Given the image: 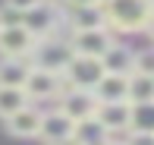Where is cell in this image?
<instances>
[{
    "label": "cell",
    "mask_w": 154,
    "mask_h": 145,
    "mask_svg": "<svg viewBox=\"0 0 154 145\" xmlns=\"http://www.w3.org/2000/svg\"><path fill=\"white\" fill-rule=\"evenodd\" d=\"M75 142H82V145H104L107 142V133H104V126L97 120H85V123H79V129H75Z\"/></svg>",
    "instance_id": "19"
},
{
    "label": "cell",
    "mask_w": 154,
    "mask_h": 145,
    "mask_svg": "<svg viewBox=\"0 0 154 145\" xmlns=\"http://www.w3.org/2000/svg\"><path fill=\"white\" fill-rule=\"evenodd\" d=\"M22 25L32 32L35 38H51L54 35V29L60 25V13H57V6L54 3H41V6H35V10H29L22 16Z\"/></svg>",
    "instance_id": "10"
},
{
    "label": "cell",
    "mask_w": 154,
    "mask_h": 145,
    "mask_svg": "<svg viewBox=\"0 0 154 145\" xmlns=\"http://www.w3.org/2000/svg\"><path fill=\"white\" fill-rule=\"evenodd\" d=\"M38 38L25 29L22 22H6L0 29V54L3 57H19V60H32Z\"/></svg>",
    "instance_id": "4"
},
{
    "label": "cell",
    "mask_w": 154,
    "mask_h": 145,
    "mask_svg": "<svg viewBox=\"0 0 154 145\" xmlns=\"http://www.w3.org/2000/svg\"><path fill=\"white\" fill-rule=\"evenodd\" d=\"M29 95H25V88H13V85H0V120H10V117H16L19 110L29 107Z\"/></svg>",
    "instance_id": "15"
},
{
    "label": "cell",
    "mask_w": 154,
    "mask_h": 145,
    "mask_svg": "<svg viewBox=\"0 0 154 145\" xmlns=\"http://www.w3.org/2000/svg\"><path fill=\"white\" fill-rule=\"evenodd\" d=\"M69 44H72V51L79 54V57H97V60H104L107 51L116 44V41H113V35H110L107 29H91V32H72Z\"/></svg>",
    "instance_id": "7"
},
{
    "label": "cell",
    "mask_w": 154,
    "mask_h": 145,
    "mask_svg": "<svg viewBox=\"0 0 154 145\" xmlns=\"http://www.w3.org/2000/svg\"><path fill=\"white\" fill-rule=\"evenodd\" d=\"M145 32H148V35H151V41H154V16H151V22H148V29H145Z\"/></svg>",
    "instance_id": "24"
},
{
    "label": "cell",
    "mask_w": 154,
    "mask_h": 145,
    "mask_svg": "<svg viewBox=\"0 0 154 145\" xmlns=\"http://www.w3.org/2000/svg\"><path fill=\"white\" fill-rule=\"evenodd\" d=\"M63 145H82V142H75V139H72V142H63Z\"/></svg>",
    "instance_id": "27"
},
{
    "label": "cell",
    "mask_w": 154,
    "mask_h": 145,
    "mask_svg": "<svg viewBox=\"0 0 154 145\" xmlns=\"http://www.w3.org/2000/svg\"><path fill=\"white\" fill-rule=\"evenodd\" d=\"M69 25L72 32H91V29H107V16L104 6H79L69 13Z\"/></svg>",
    "instance_id": "14"
},
{
    "label": "cell",
    "mask_w": 154,
    "mask_h": 145,
    "mask_svg": "<svg viewBox=\"0 0 154 145\" xmlns=\"http://www.w3.org/2000/svg\"><path fill=\"white\" fill-rule=\"evenodd\" d=\"M129 129L132 133H154V101L151 104H132Z\"/></svg>",
    "instance_id": "18"
},
{
    "label": "cell",
    "mask_w": 154,
    "mask_h": 145,
    "mask_svg": "<svg viewBox=\"0 0 154 145\" xmlns=\"http://www.w3.org/2000/svg\"><path fill=\"white\" fill-rule=\"evenodd\" d=\"M75 129H79V123H75L72 117H66L60 107L57 110H44L38 139L44 145H63V142H72L75 139Z\"/></svg>",
    "instance_id": "5"
},
{
    "label": "cell",
    "mask_w": 154,
    "mask_h": 145,
    "mask_svg": "<svg viewBox=\"0 0 154 145\" xmlns=\"http://www.w3.org/2000/svg\"><path fill=\"white\" fill-rule=\"evenodd\" d=\"M107 76L104 70V60L97 57H79L75 54L72 63L66 66V73H63V82H66V88H85V92H94L97 82Z\"/></svg>",
    "instance_id": "3"
},
{
    "label": "cell",
    "mask_w": 154,
    "mask_h": 145,
    "mask_svg": "<svg viewBox=\"0 0 154 145\" xmlns=\"http://www.w3.org/2000/svg\"><path fill=\"white\" fill-rule=\"evenodd\" d=\"M97 123L104 126L107 139H116L120 133H132L129 129V120H132V104L123 101V104H101L97 107Z\"/></svg>",
    "instance_id": "9"
},
{
    "label": "cell",
    "mask_w": 154,
    "mask_h": 145,
    "mask_svg": "<svg viewBox=\"0 0 154 145\" xmlns=\"http://www.w3.org/2000/svg\"><path fill=\"white\" fill-rule=\"evenodd\" d=\"M94 98H97V104H123V101H129V76L107 73L97 82Z\"/></svg>",
    "instance_id": "11"
},
{
    "label": "cell",
    "mask_w": 154,
    "mask_h": 145,
    "mask_svg": "<svg viewBox=\"0 0 154 145\" xmlns=\"http://www.w3.org/2000/svg\"><path fill=\"white\" fill-rule=\"evenodd\" d=\"M3 25H6V19H3V13H0V29H3Z\"/></svg>",
    "instance_id": "26"
},
{
    "label": "cell",
    "mask_w": 154,
    "mask_h": 145,
    "mask_svg": "<svg viewBox=\"0 0 154 145\" xmlns=\"http://www.w3.org/2000/svg\"><path fill=\"white\" fill-rule=\"evenodd\" d=\"M44 0H6V10L19 13V16H25L29 10H35V6H41Z\"/></svg>",
    "instance_id": "21"
},
{
    "label": "cell",
    "mask_w": 154,
    "mask_h": 145,
    "mask_svg": "<svg viewBox=\"0 0 154 145\" xmlns=\"http://www.w3.org/2000/svg\"><path fill=\"white\" fill-rule=\"evenodd\" d=\"M126 145H154V133H129Z\"/></svg>",
    "instance_id": "22"
},
{
    "label": "cell",
    "mask_w": 154,
    "mask_h": 145,
    "mask_svg": "<svg viewBox=\"0 0 154 145\" xmlns=\"http://www.w3.org/2000/svg\"><path fill=\"white\" fill-rule=\"evenodd\" d=\"M132 66H135V54L123 44H113L104 57V70L107 73H116V76H132Z\"/></svg>",
    "instance_id": "16"
},
{
    "label": "cell",
    "mask_w": 154,
    "mask_h": 145,
    "mask_svg": "<svg viewBox=\"0 0 154 145\" xmlns=\"http://www.w3.org/2000/svg\"><path fill=\"white\" fill-rule=\"evenodd\" d=\"M154 101V79L151 76H129V104H151Z\"/></svg>",
    "instance_id": "17"
},
{
    "label": "cell",
    "mask_w": 154,
    "mask_h": 145,
    "mask_svg": "<svg viewBox=\"0 0 154 145\" xmlns=\"http://www.w3.org/2000/svg\"><path fill=\"white\" fill-rule=\"evenodd\" d=\"M107 25L116 32H145L154 16L151 0H104Z\"/></svg>",
    "instance_id": "1"
},
{
    "label": "cell",
    "mask_w": 154,
    "mask_h": 145,
    "mask_svg": "<svg viewBox=\"0 0 154 145\" xmlns=\"http://www.w3.org/2000/svg\"><path fill=\"white\" fill-rule=\"evenodd\" d=\"M151 6H154V0H151Z\"/></svg>",
    "instance_id": "29"
},
{
    "label": "cell",
    "mask_w": 154,
    "mask_h": 145,
    "mask_svg": "<svg viewBox=\"0 0 154 145\" xmlns=\"http://www.w3.org/2000/svg\"><path fill=\"white\" fill-rule=\"evenodd\" d=\"M72 57H75L72 44H69L66 38L51 35V38H38V47H35V54H32V63H35V70H47V73L63 76L66 66L72 63Z\"/></svg>",
    "instance_id": "2"
},
{
    "label": "cell",
    "mask_w": 154,
    "mask_h": 145,
    "mask_svg": "<svg viewBox=\"0 0 154 145\" xmlns=\"http://www.w3.org/2000/svg\"><path fill=\"white\" fill-rule=\"evenodd\" d=\"M104 145H126V142H116V139H107V142H104Z\"/></svg>",
    "instance_id": "25"
},
{
    "label": "cell",
    "mask_w": 154,
    "mask_h": 145,
    "mask_svg": "<svg viewBox=\"0 0 154 145\" xmlns=\"http://www.w3.org/2000/svg\"><path fill=\"white\" fill-rule=\"evenodd\" d=\"M35 70L32 60H19V57H3L0 60V85H13V88H25L29 76Z\"/></svg>",
    "instance_id": "13"
},
{
    "label": "cell",
    "mask_w": 154,
    "mask_h": 145,
    "mask_svg": "<svg viewBox=\"0 0 154 145\" xmlns=\"http://www.w3.org/2000/svg\"><path fill=\"white\" fill-rule=\"evenodd\" d=\"M41 117H44V110H38V107H25V110H19L16 117H10L6 120V129H10V136H16V139H38V133H41Z\"/></svg>",
    "instance_id": "12"
},
{
    "label": "cell",
    "mask_w": 154,
    "mask_h": 145,
    "mask_svg": "<svg viewBox=\"0 0 154 145\" xmlns=\"http://www.w3.org/2000/svg\"><path fill=\"white\" fill-rule=\"evenodd\" d=\"M57 107L63 110L66 117H72L75 123H85V120H94L97 117V98L94 92H85V88H66V92L60 95Z\"/></svg>",
    "instance_id": "6"
},
{
    "label": "cell",
    "mask_w": 154,
    "mask_h": 145,
    "mask_svg": "<svg viewBox=\"0 0 154 145\" xmlns=\"http://www.w3.org/2000/svg\"><path fill=\"white\" fill-rule=\"evenodd\" d=\"M66 92V82H63V76L57 73H47V70H32L29 82H25V95H29L32 101H60V95Z\"/></svg>",
    "instance_id": "8"
},
{
    "label": "cell",
    "mask_w": 154,
    "mask_h": 145,
    "mask_svg": "<svg viewBox=\"0 0 154 145\" xmlns=\"http://www.w3.org/2000/svg\"><path fill=\"white\" fill-rule=\"evenodd\" d=\"M132 73L151 76V79H154V47H145V51L135 54V66H132Z\"/></svg>",
    "instance_id": "20"
},
{
    "label": "cell",
    "mask_w": 154,
    "mask_h": 145,
    "mask_svg": "<svg viewBox=\"0 0 154 145\" xmlns=\"http://www.w3.org/2000/svg\"><path fill=\"white\" fill-rule=\"evenodd\" d=\"M47 3H57V0H47Z\"/></svg>",
    "instance_id": "28"
},
{
    "label": "cell",
    "mask_w": 154,
    "mask_h": 145,
    "mask_svg": "<svg viewBox=\"0 0 154 145\" xmlns=\"http://www.w3.org/2000/svg\"><path fill=\"white\" fill-rule=\"evenodd\" d=\"M72 10H79V6H104V0H66Z\"/></svg>",
    "instance_id": "23"
}]
</instances>
